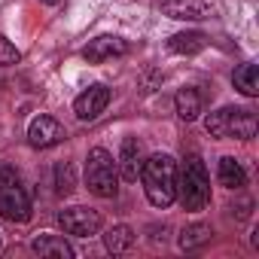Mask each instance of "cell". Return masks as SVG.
<instances>
[{
  "mask_svg": "<svg viewBox=\"0 0 259 259\" xmlns=\"http://www.w3.org/2000/svg\"><path fill=\"white\" fill-rule=\"evenodd\" d=\"M125 52H128L125 40H119V37H98V40H92L82 49V58L89 64H104V61H110L116 55H125Z\"/></svg>",
  "mask_w": 259,
  "mask_h": 259,
  "instance_id": "8fae6325",
  "label": "cell"
},
{
  "mask_svg": "<svg viewBox=\"0 0 259 259\" xmlns=\"http://www.w3.org/2000/svg\"><path fill=\"white\" fill-rule=\"evenodd\" d=\"M207 46V37L201 31H183V34H174L168 40V49L177 52V55H195Z\"/></svg>",
  "mask_w": 259,
  "mask_h": 259,
  "instance_id": "9a60e30c",
  "label": "cell"
},
{
  "mask_svg": "<svg viewBox=\"0 0 259 259\" xmlns=\"http://www.w3.org/2000/svg\"><path fill=\"white\" fill-rule=\"evenodd\" d=\"M144 192L153 207H168L177 198V162L168 153H156L144 162L141 168Z\"/></svg>",
  "mask_w": 259,
  "mask_h": 259,
  "instance_id": "6da1fadb",
  "label": "cell"
},
{
  "mask_svg": "<svg viewBox=\"0 0 259 259\" xmlns=\"http://www.w3.org/2000/svg\"><path fill=\"white\" fill-rule=\"evenodd\" d=\"M0 217L10 223H28L31 220V195L13 165L0 168Z\"/></svg>",
  "mask_w": 259,
  "mask_h": 259,
  "instance_id": "277c9868",
  "label": "cell"
},
{
  "mask_svg": "<svg viewBox=\"0 0 259 259\" xmlns=\"http://www.w3.org/2000/svg\"><path fill=\"white\" fill-rule=\"evenodd\" d=\"M76 189V174L70 162H58L55 165V192L58 195H70Z\"/></svg>",
  "mask_w": 259,
  "mask_h": 259,
  "instance_id": "d6986e66",
  "label": "cell"
},
{
  "mask_svg": "<svg viewBox=\"0 0 259 259\" xmlns=\"http://www.w3.org/2000/svg\"><path fill=\"white\" fill-rule=\"evenodd\" d=\"M31 250L40 256H49V259H73V247L58 235H37L31 241Z\"/></svg>",
  "mask_w": 259,
  "mask_h": 259,
  "instance_id": "4fadbf2b",
  "label": "cell"
},
{
  "mask_svg": "<svg viewBox=\"0 0 259 259\" xmlns=\"http://www.w3.org/2000/svg\"><path fill=\"white\" fill-rule=\"evenodd\" d=\"M132 244H135V232L128 229V226H113V229H107V235H104V247H107L110 253H125Z\"/></svg>",
  "mask_w": 259,
  "mask_h": 259,
  "instance_id": "e0dca14e",
  "label": "cell"
},
{
  "mask_svg": "<svg viewBox=\"0 0 259 259\" xmlns=\"http://www.w3.org/2000/svg\"><path fill=\"white\" fill-rule=\"evenodd\" d=\"M174 107H177V116L183 122H195L204 110V95L195 89V85H183L174 98Z\"/></svg>",
  "mask_w": 259,
  "mask_h": 259,
  "instance_id": "7c38bea8",
  "label": "cell"
},
{
  "mask_svg": "<svg viewBox=\"0 0 259 259\" xmlns=\"http://www.w3.org/2000/svg\"><path fill=\"white\" fill-rule=\"evenodd\" d=\"M204 128L210 138H235V141H253L256 138V113L247 107H220L204 119Z\"/></svg>",
  "mask_w": 259,
  "mask_h": 259,
  "instance_id": "7a4b0ae2",
  "label": "cell"
},
{
  "mask_svg": "<svg viewBox=\"0 0 259 259\" xmlns=\"http://www.w3.org/2000/svg\"><path fill=\"white\" fill-rule=\"evenodd\" d=\"M58 226L67 235L89 238V235H98L101 232V213L92 210V207H67V210L58 213Z\"/></svg>",
  "mask_w": 259,
  "mask_h": 259,
  "instance_id": "52a82bcc",
  "label": "cell"
},
{
  "mask_svg": "<svg viewBox=\"0 0 259 259\" xmlns=\"http://www.w3.org/2000/svg\"><path fill=\"white\" fill-rule=\"evenodd\" d=\"M162 13L180 22H207L223 16V0H165Z\"/></svg>",
  "mask_w": 259,
  "mask_h": 259,
  "instance_id": "8992f818",
  "label": "cell"
},
{
  "mask_svg": "<svg viewBox=\"0 0 259 259\" xmlns=\"http://www.w3.org/2000/svg\"><path fill=\"white\" fill-rule=\"evenodd\" d=\"M217 177H220V183H223L226 189H241V186L247 183V171H244V165H241L238 159H232V156H223V159H220Z\"/></svg>",
  "mask_w": 259,
  "mask_h": 259,
  "instance_id": "5bb4252c",
  "label": "cell"
},
{
  "mask_svg": "<svg viewBox=\"0 0 259 259\" xmlns=\"http://www.w3.org/2000/svg\"><path fill=\"white\" fill-rule=\"evenodd\" d=\"M116 183H119V168H116L113 156L104 147L89 150V159H85V186H89V192L98 195V198H113L116 189H119Z\"/></svg>",
  "mask_w": 259,
  "mask_h": 259,
  "instance_id": "5b68a950",
  "label": "cell"
},
{
  "mask_svg": "<svg viewBox=\"0 0 259 259\" xmlns=\"http://www.w3.org/2000/svg\"><path fill=\"white\" fill-rule=\"evenodd\" d=\"M210 226H204V223H192V226H186L183 232H180V247L183 250H195V247H201L204 241H210Z\"/></svg>",
  "mask_w": 259,
  "mask_h": 259,
  "instance_id": "ac0fdd59",
  "label": "cell"
},
{
  "mask_svg": "<svg viewBox=\"0 0 259 259\" xmlns=\"http://www.w3.org/2000/svg\"><path fill=\"white\" fill-rule=\"evenodd\" d=\"M177 195L183 201L186 210H204L210 201V180L204 171V162L192 153L186 156L183 168H180V180H177Z\"/></svg>",
  "mask_w": 259,
  "mask_h": 259,
  "instance_id": "3957f363",
  "label": "cell"
},
{
  "mask_svg": "<svg viewBox=\"0 0 259 259\" xmlns=\"http://www.w3.org/2000/svg\"><path fill=\"white\" fill-rule=\"evenodd\" d=\"M107 104H110V89L101 85V82H95V85H89V89L73 101V113H76V119L92 122V119H98V116L107 110Z\"/></svg>",
  "mask_w": 259,
  "mask_h": 259,
  "instance_id": "9c48e42d",
  "label": "cell"
},
{
  "mask_svg": "<svg viewBox=\"0 0 259 259\" xmlns=\"http://www.w3.org/2000/svg\"><path fill=\"white\" fill-rule=\"evenodd\" d=\"M116 168L122 171V177L128 183H135L141 177V168H144V150H141V141L138 138H125L122 141V150H119V162Z\"/></svg>",
  "mask_w": 259,
  "mask_h": 259,
  "instance_id": "30bf717a",
  "label": "cell"
},
{
  "mask_svg": "<svg viewBox=\"0 0 259 259\" xmlns=\"http://www.w3.org/2000/svg\"><path fill=\"white\" fill-rule=\"evenodd\" d=\"M232 82H235V89H238L241 95L256 98V95H259V73H256V64H253V61L241 64V67L232 73Z\"/></svg>",
  "mask_w": 259,
  "mask_h": 259,
  "instance_id": "2e32d148",
  "label": "cell"
},
{
  "mask_svg": "<svg viewBox=\"0 0 259 259\" xmlns=\"http://www.w3.org/2000/svg\"><path fill=\"white\" fill-rule=\"evenodd\" d=\"M22 55H19V49L4 37V34H0V64H16Z\"/></svg>",
  "mask_w": 259,
  "mask_h": 259,
  "instance_id": "ffe728a7",
  "label": "cell"
},
{
  "mask_svg": "<svg viewBox=\"0 0 259 259\" xmlns=\"http://www.w3.org/2000/svg\"><path fill=\"white\" fill-rule=\"evenodd\" d=\"M46 4H58V0H46Z\"/></svg>",
  "mask_w": 259,
  "mask_h": 259,
  "instance_id": "44dd1931",
  "label": "cell"
},
{
  "mask_svg": "<svg viewBox=\"0 0 259 259\" xmlns=\"http://www.w3.org/2000/svg\"><path fill=\"white\" fill-rule=\"evenodd\" d=\"M28 141H31L34 150H49V147H55V144L64 141V128L58 125V119L40 113V116L31 119V125H28Z\"/></svg>",
  "mask_w": 259,
  "mask_h": 259,
  "instance_id": "ba28073f",
  "label": "cell"
}]
</instances>
